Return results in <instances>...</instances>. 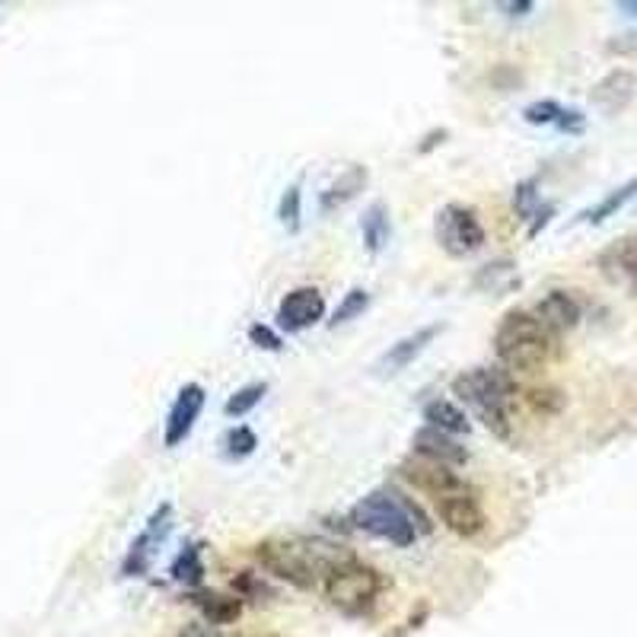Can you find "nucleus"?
<instances>
[{
	"label": "nucleus",
	"mask_w": 637,
	"mask_h": 637,
	"mask_svg": "<svg viewBox=\"0 0 637 637\" xmlns=\"http://www.w3.org/2000/svg\"><path fill=\"white\" fill-rule=\"evenodd\" d=\"M256 558L268 574L287 580L297 590L326 587V580L338 567L355 561V555L345 545L319 539V536H290V539L261 543L256 548Z\"/></svg>",
	"instance_id": "nucleus-1"
},
{
	"label": "nucleus",
	"mask_w": 637,
	"mask_h": 637,
	"mask_svg": "<svg viewBox=\"0 0 637 637\" xmlns=\"http://www.w3.org/2000/svg\"><path fill=\"white\" fill-rule=\"evenodd\" d=\"M558 335L543 326L533 309H514L495 331V355L507 374H536L555 355Z\"/></svg>",
	"instance_id": "nucleus-2"
},
{
	"label": "nucleus",
	"mask_w": 637,
	"mask_h": 637,
	"mask_svg": "<svg viewBox=\"0 0 637 637\" xmlns=\"http://www.w3.org/2000/svg\"><path fill=\"white\" fill-rule=\"evenodd\" d=\"M351 526L374 536V539H382V543L396 545V548H408L415 545L418 533L427 529L421 510L401 497L399 491L392 488H377L367 497H360L355 507H351Z\"/></svg>",
	"instance_id": "nucleus-3"
},
{
	"label": "nucleus",
	"mask_w": 637,
	"mask_h": 637,
	"mask_svg": "<svg viewBox=\"0 0 637 637\" xmlns=\"http://www.w3.org/2000/svg\"><path fill=\"white\" fill-rule=\"evenodd\" d=\"M514 392H517L514 374H507L504 367H472L452 379V396L466 401L497 437H510L507 405L514 399Z\"/></svg>",
	"instance_id": "nucleus-4"
},
{
	"label": "nucleus",
	"mask_w": 637,
	"mask_h": 637,
	"mask_svg": "<svg viewBox=\"0 0 637 637\" xmlns=\"http://www.w3.org/2000/svg\"><path fill=\"white\" fill-rule=\"evenodd\" d=\"M322 590H326V599H329L338 613L364 615L370 613L374 603L379 599V593H382V577H379V570L360 565L355 558V561L338 567L329 580H326Z\"/></svg>",
	"instance_id": "nucleus-5"
},
{
	"label": "nucleus",
	"mask_w": 637,
	"mask_h": 637,
	"mask_svg": "<svg viewBox=\"0 0 637 637\" xmlns=\"http://www.w3.org/2000/svg\"><path fill=\"white\" fill-rule=\"evenodd\" d=\"M434 237L452 259H466L485 246V227L466 205H447L434 217Z\"/></svg>",
	"instance_id": "nucleus-6"
},
{
	"label": "nucleus",
	"mask_w": 637,
	"mask_h": 637,
	"mask_svg": "<svg viewBox=\"0 0 637 637\" xmlns=\"http://www.w3.org/2000/svg\"><path fill=\"white\" fill-rule=\"evenodd\" d=\"M399 472L401 478L411 481L418 491H425V495L434 497V504L444 500V497L459 495V491H469V485L452 472L449 466L434 462V459H425V456H411V459H405L399 466Z\"/></svg>",
	"instance_id": "nucleus-7"
},
{
	"label": "nucleus",
	"mask_w": 637,
	"mask_h": 637,
	"mask_svg": "<svg viewBox=\"0 0 637 637\" xmlns=\"http://www.w3.org/2000/svg\"><path fill=\"white\" fill-rule=\"evenodd\" d=\"M172 529V507L163 504L160 510H153V517L147 519L143 533L131 543L128 555H125V565H121V574L125 577H143L150 570V561H153V551L160 548L166 536Z\"/></svg>",
	"instance_id": "nucleus-8"
},
{
	"label": "nucleus",
	"mask_w": 637,
	"mask_h": 637,
	"mask_svg": "<svg viewBox=\"0 0 637 637\" xmlns=\"http://www.w3.org/2000/svg\"><path fill=\"white\" fill-rule=\"evenodd\" d=\"M205 386L201 382H186L179 389V396L169 405V415H166L163 427V444L169 449L179 447L189 440V434L195 430V421L201 418V408H205Z\"/></svg>",
	"instance_id": "nucleus-9"
},
{
	"label": "nucleus",
	"mask_w": 637,
	"mask_h": 637,
	"mask_svg": "<svg viewBox=\"0 0 637 637\" xmlns=\"http://www.w3.org/2000/svg\"><path fill=\"white\" fill-rule=\"evenodd\" d=\"M326 316V297L319 287H297L278 303V326L283 331H307Z\"/></svg>",
	"instance_id": "nucleus-10"
},
{
	"label": "nucleus",
	"mask_w": 637,
	"mask_h": 637,
	"mask_svg": "<svg viewBox=\"0 0 637 637\" xmlns=\"http://www.w3.org/2000/svg\"><path fill=\"white\" fill-rule=\"evenodd\" d=\"M437 517L444 519V526L449 533H456L459 539H475L485 529V510H481L472 488L437 500Z\"/></svg>",
	"instance_id": "nucleus-11"
},
{
	"label": "nucleus",
	"mask_w": 637,
	"mask_h": 637,
	"mask_svg": "<svg viewBox=\"0 0 637 637\" xmlns=\"http://www.w3.org/2000/svg\"><path fill=\"white\" fill-rule=\"evenodd\" d=\"M533 312L543 319L545 329L561 335V331L574 329V326L580 322V312H584V309H580L574 293H567V290H548L543 300L536 303Z\"/></svg>",
	"instance_id": "nucleus-12"
},
{
	"label": "nucleus",
	"mask_w": 637,
	"mask_h": 637,
	"mask_svg": "<svg viewBox=\"0 0 637 637\" xmlns=\"http://www.w3.org/2000/svg\"><path fill=\"white\" fill-rule=\"evenodd\" d=\"M437 335H440V326H425V329L399 338L396 345H389L386 355L379 357V370H382V374H399V370H405L408 364H415L418 357L425 355Z\"/></svg>",
	"instance_id": "nucleus-13"
},
{
	"label": "nucleus",
	"mask_w": 637,
	"mask_h": 637,
	"mask_svg": "<svg viewBox=\"0 0 637 637\" xmlns=\"http://www.w3.org/2000/svg\"><path fill=\"white\" fill-rule=\"evenodd\" d=\"M411 447H415V456H425V459H434V462H444L449 469H452V466H462V462L469 459L466 447H459V444H456L449 434H444V430L427 425L415 434Z\"/></svg>",
	"instance_id": "nucleus-14"
},
{
	"label": "nucleus",
	"mask_w": 637,
	"mask_h": 637,
	"mask_svg": "<svg viewBox=\"0 0 637 637\" xmlns=\"http://www.w3.org/2000/svg\"><path fill=\"white\" fill-rule=\"evenodd\" d=\"M635 73L631 71H613L609 77H603L596 87H593V102L603 106L606 112H621L631 96H635Z\"/></svg>",
	"instance_id": "nucleus-15"
},
{
	"label": "nucleus",
	"mask_w": 637,
	"mask_h": 637,
	"mask_svg": "<svg viewBox=\"0 0 637 637\" xmlns=\"http://www.w3.org/2000/svg\"><path fill=\"white\" fill-rule=\"evenodd\" d=\"M364 186H367V166H348V169L331 182L329 189L322 191L319 208L326 213L338 211V208H345L348 201H355L357 195L364 191Z\"/></svg>",
	"instance_id": "nucleus-16"
},
{
	"label": "nucleus",
	"mask_w": 637,
	"mask_h": 637,
	"mask_svg": "<svg viewBox=\"0 0 637 637\" xmlns=\"http://www.w3.org/2000/svg\"><path fill=\"white\" fill-rule=\"evenodd\" d=\"M191 603L198 606L201 618L220 628V625H230L237 621L239 613H242V599L239 596H227V593H211V590H195Z\"/></svg>",
	"instance_id": "nucleus-17"
},
{
	"label": "nucleus",
	"mask_w": 637,
	"mask_h": 637,
	"mask_svg": "<svg viewBox=\"0 0 637 637\" xmlns=\"http://www.w3.org/2000/svg\"><path fill=\"white\" fill-rule=\"evenodd\" d=\"M425 421L427 427H437V430H444V434H469V418H466V411L456 405V401L449 399H434L425 405Z\"/></svg>",
	"instance_id": "nucleus-18"
},
{
	"label": "nucleus",
	"mask_w": 637,
	"mask_h": 637,
	"mask_svg": "<svg viewBox=\"0 0 637 637\" xmlns=\"http://www.w3.org/2000/svg\"><path fill=\"white\" fill-rule=\"evenodd\" d=\"M637 198V179H631V182H625V186H618V189H613L603 201H596L593 208H587V211L580 213L577 220L580 223H590V227H599V223H606L609 217H615V213L621 211L628 201H635Z\"/></svg>",
	"instance_id": "nucleus-19"
},
{
	"label": "nucleus",
	"mask_w": 637,
	"mask_h": 637,
	"mask_svg": "<svg viewBox=\"0 0 637 637\" xmlns=\"http://www.w3.org/2000/svg\"><path fill=\"white\" fill-rule=\"evenodd\" d=\"M360 233H364V246L377 256L389 246V237H392V223H389V211L386 205H370L364 217H360Z\"/></svg>",
	"instance_id": "nucleus-20"
},
{
	"label": "nucleus",
	"mask_w": 637,
	"mask_h": 637,
	"mask_svg": "<svg viewBox=\"0 0 637 637\" xmlns=\"http://www.w3.org/2000/svg\"><path fill=\"white\" fill-rule=\"evenodd\" d=\"M172 577H176L179 584L191 587V590H198V587H201V580H205L201 545H186V548L179 551V558L172 561Z\"/></svg>",
	"instance_id": "nucleus-21"
},
{
	"label": "nucleus",
	"mask_w": 637,
	"mask_h": 637,
	"mask_svg": "<svg viewBox=\"0 0 637 637\" xmlns=\"http://www.w3.org/2000/svg\"><path fill=\"white\" fill-rule=\"evenodd\" d=\"M256 447H259V437H256V430H252V427L237 425L223 434V456H227L230 462H239V459L252 456Z\"/></svg>",
	"instance_id": "nucleus-22"
},
{
	"label": "nucleus",
	"mask_w": 637,
	"mask_h": 637,
	"mask_svg": "<svg viewBox=\"0 0 637 637\" xmlns=\"http://www.w3.org/2000/svg\"><path fill=\"white\" fill-rule=\"evenodd\" d=\"M517 281V271H514V261L500 259L491 261V265H485L478 275H475V287L478 290H507L510 283Z\"/></svg>",
	"instance_id": "nucleus-23"
},
{
	"label": "nucleus",
	"mask_w": 637,
	"mask_h": 637,
	"mask_svg": "<svg viewBox=\"0 0 637 637\" xmlns=\"http://www.w3.org/2000/svg\"><path fill=\"white\" fill-rule=\"evenodd\" d=\"M265 392H268V386L265 382H249V386H239L237 392L227 399L223 405V411H227V418H246L261 399H265Z\"/></svg>",
	"instance_id": "nucleus-24"
},
{
	"label": "nucleus",
	"mask_w": 637,
	"mask_h": 637,
	"mask_svg": "<svg viewBox=\"0 0 637 637\" xmlns=\"http://www.w3.org/2000/svg\"><path fill=\"white\" fill-rule=\"evenodd\" d=\"M370 307V293L364 290V287H355V290H348L345 297H341V303L335 307L331 312V326H345V322H351V319H360L364 312Z\"/></svg>",
	"instance_id": "nucleus-25"
},
{
	"label": "nucleus",
	"mask_w": 637,
	"mask_h": 637,
	"mask_svg": "<svg viewBox=\"0 0 637 637\" xmlns=\"http://www.w3.org/2000/svg\"><path fill=\"white\" fill-rule=\"evenodd\" d=\"M278 220L287 233H297L300 230V220H303V195L300 186H290L281 195V205H278Z\"/></svg>",
	"instance_id": "nucleus-26"
},
{
	"label": "nucleus",
	"mask_w": 637,
	"mask_h": 637,
	"mask_svg": "<svg viewBox=\"0 0 637 637\" xmlns=\"http://www.w3.org/2000/svg\"><path fill=\"white\" fill-rule=\"evenodd\" d=\"M606 259H613L615 268H618V275H621V278H628L631 287L637 290V237L621 239V242L615 246Z\"/></svg>",
	"instance_id": "nucleus-27"
},
{
	"label": "nucleus",
	"mask_w": 637,
	"mask_h": 637,
	"mask_svg": "<svg viewBox=\"0 0 637 637\" xmlns=\"http://www.w3.org/2000/svg\"><path fill=\"white\" fill-rule=\"evenodd\" d=\"M514 208H517L519 220H533L539 213V191H536V179H526L514 189Z\"/></svg>",
	"instance_id": "nucleus-28"
},
{
	"label": "nucleus",
	"mask_w": 637,
	"mask_h": 637,
	"mask_svg": "<svg viewBox=\"0 0 637 637\" xmlns=\"http://www.w3.org/2000/svg\"><path fill=\"white\" fill-rule=\"evenodd\" d=\"M561 112H565L561 102H555V99H539V102H529V106L522 109V119L529 121V125H558Z\"/></svg>",
	"instance_id": "nucleus-29"
},
{
	"label": "nucleus",
	"mask_w": 637,
	"mask_h": 637,
	"mask_svg": "<svg viewBox=\"0 0 637 637\" xmlns=\"http://www.w3.org/2000/svg\"><path fill=\"white\" fill-rule=\"evenodd\" d=\"M249 341H252L256 348H265V351H281L283 348L281 335L275 329H268V326H261V322L249 326Z\"/></svg>",
	"instance_id": "nucleus-30"
},
{
	"label": "nucleus",
	"mask_w": 637,
	"mask_h": 637,
	"mask_svg": "<svg viewBox=\"0 0 637 637\" xmlns=\"http://www.w3.org/2000/svg\"><path fill=\"white\" fill-rule=\"evenodd\" d=\"M584 125H587V119H584L577 109H565L555 128H561V131H567V135H580V131H584Z\"/></svg>",
	"instance_id": "nucleus-31"
},
{
	"label": "nucleus",
	"mask_w": 637,
	"mask_h": 637,
	"mask_svg": "<svg viewBox=\"0 0 637 637\" xmlns=\"http://www.w3.org/2000/svg\"><path fill=\"white\" fill-rule=\"evenodd\" d=\"M176 637H223V635H220V628H213L208 621H191V625H186Z\"/></svg>",
	"instance_id": "nucleus-32"
},
{
	"label": "nucleus",
	"mask_w": 637,
	"mask_h": 637,
	"mask_svg": "<svg viewBox=\"0 0 637 637\" xmlns=\"http://www.w3.org/2000/svg\"><path fill=\"white\" fill-rule=\"evenodd\" d=\"M551 213H555V208H551V205L539 208V213H536V217H533V223H529V237H539V230H543L545 223L551 220Z\"/></svg>",
	"instance_id": "nucleus-33"
},
{
	"label": "nucleus",
	"mask_w": 637,
	"mask_h": 637,
	"mask_svg": "<svg viewBox=\"0 0 637 637\" xmlns=\"http://www.w3.org/2000/svg\"><path fill=\"white\" fill-rule=\"evenodd\" d=\"M536 3H529V0H519V3H504V10H510V17H522L526 10H533Z\"/></svg>",
	"instance_id": "nucleus-34"
},
{
	"label": "nucleus",
	"mask_w": 637,
	"mask_h": 637,
	"mask_svg": "<svg viewBox=\"0 0 637 637\" xmlns=\"http://www.w3.org/2000/svg\"><path fill=\"white\" fill-rule=\"evenodd\" d=\"M625 10H637V3H625Z\"/></svg>",
	"instance_id": "nucleus-35"
}]
</instances>
